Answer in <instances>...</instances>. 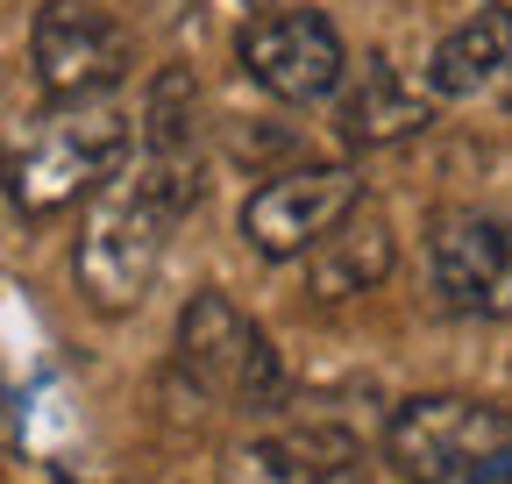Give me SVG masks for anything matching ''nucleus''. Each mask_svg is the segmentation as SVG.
Masks as SVG:
<instances>
[{
    "label": "nucleus",
    "mask_w": 512,
    "mask_h": 484,
    "mask_svg": "<svg viewBox=\"0 0 512 484\" xmlns=\"http://www.w3.org/2000/svg\"><path fill=\"white\" fill-rule=\"evenodd\" d=\"M29 57L43 93L64 107V100H107L136 65V43L93 0H43L29 22Z\"/></svg>",
    "instance_id": "0eeeda50"
},
{
    "label": "nucleus",
    "mask_w": 512,
    "mask_h": 484,
    "mask_svg": "<svg viewBox=\"0 0 512 484\" xmlns=\"http://www.w3.org/2000/svg\"><path fill=\"white\" fill-rule=\"evenodd\" d=\"M434 121V100L392 65V57H363V72H356V86L342 93V107H335V129H342V143L349 150H384V143H406V136H420Z\"/></svg>",
    "instance_id": "ddd939ff"
},
{
    "label": "nucleus",
    "mask_w": 512,
    "mask_h": 484,
    "mask_svg": "<svg viewBox=\"0 0 512 484\" xmlns=\"http://www.w3.org/2000/svg\"><path fill=\"white\" fill-rule=\"evenodd\" d=\"M121 157H128V121L107 100H64L15 136V150L0 157V178H8V200L22 214H57L79 193H93Z\"/></svg>",
    "instance_id": "7ed1b4c3"
},
{
    "label": "nucleus",
    "mask_w": 512,
    "mask_h": 484,
    "mask_svg": "<svg viewBox=\"0 0 512 484\" xmlns=\"http://www.w3.org/2000/svg\"><path fill=\"white\" fill-rule=\"evenodd\" d=\"M427 285L463 321H512V221L441 207L427 221Z\"/></svg>",
    "instance_id": "423d86ee"
},
{
    "label": "nucleus",
    "mask_w": 512,
    "mask_h": 484,
    "mask_svg": "<svg viewBox=\"0 0 512 484\" xmlns=\"http://www.w3.org/2000/svg\"><path fill=\"white\" fill-rule=\"evenodd\" d=\"M384 463L406 484H512V413L463 392L406 399L384 420Z\"/></svg>",
    "instance_id": "f03ea898"
},
{
    "label": "nucleus",
    "mask_w": 512,
    "mask_h": 484,
    "mask_svg": "<svg viewBox=\"0 0 512 484\" xmlns=\"http://www.w3.org/2000/svg\"><path fill=\"white\" fill-rule=\"evenodd\" d=\"M370 456V428L349 399H306L285 428H264L221 456V484H349Z\"/></svg>",
    "instance_id": "39448f33"
},
{
    "label": "nucleus",
    "mask_w": 512,
    "mask_h": 484,
    "mask_svg": "<svg viewBox=\"0 0 512 484\" xmlns=\"http://www.w3.org/2000/svg\"><path fill=\"white\" fill-rule=\"evenodd\" d=\"M512 86V8L484 0L470 22H456L427 57V100H484Z\"/></svg>",
    "instance_id": "f8f14e48"
},
{
    "label": "nucleus",
    "mask_w": 512,
    "mask_h": 484,
    "mask_svg": "<svg viewBox=\"0 0 512 484\" xmlns=\"http://www.w3.org/2000/svg\"><path fill=\"white\" fill-rule=\"evenodd\" d=\"M392 257H399L392 221H384L370 200H356V207H349V214L306 250V285H313L320 307H342V299L377 292L384 278H392Z\"/></svg>",
    "instance_id": "9b49d317"
},
{
    "label": "nucleus",
    "mask_w": 512,
    "mask_h": 484,
    "mask_svg": "<svg viewBox=\"0 0 512 484\" xmlns=\"http://www.w3.org/2000/svg\"><path fill=\"white\" fill-rule=\"evenodd\" d=\"M363 200V178L349 164H292L278 178H264L249 200H242V242L271 264H299L320 235H328L349 207Z\"/></svg>",
    "instance_id": "6e6552de"
},
{
    "label": "nucleus",
    "mask_w": 512,
    "mask_h": 484,
    "mask_svg": "<svg viewBox=\"0 0 512 484\" xmlns=\"http://www.w3.org/2000/svg\"><path fill=\"white\" fill-rule=\"evenodd\" d=\"M185 214L150 186L136 164H114L93 200H86V221H79V250H72V278L79 292L93 299L100 314H136L157 271H164V250H171V228Z\"/></svg>",
    "instance_id": "f257e3e1"
},
{
    "label": "nucleus",
    "mask_w": 512,
    "mask_h": 484,
    "mask_svg": "<svg viewBox=\"0 0 512 484\" xmlns=\"http://www.w3.org/2000/svg\"><path fill=\"white\" fill-rule=\"evenodd\" d=\"M178 378L214 406H271L285 385L264 321L228 292H192L178 307Z\"/></svg>",
    "instance_id": "20e7f679"
},
{
    "label": "nucleus",
    "mask_w": 512,
    "mask_h": 484,
    "mask_svg": "<svg viewBox=\"0 0 512 484\" xmlns=\"http://www.w3.org/2000/svg\"><path fill=\"white\" fill-rule=\"evenodd\" d=\"M128 164H136L150 186L192 214L207 193V114H200V79L192 65H164L143 93V121L128 136Z\"/></svg>",
    "instance_id": "1a4fd4ad"
},
{
    "label": "nucleus",
    "mask_w": 512,
    "mask_h": 484,
    "mask_svg": "<svg viewBox=\"0 0 512 484\" xmlns=\"http://www.w3.org/2000/svg\"><path fill=\"white\" fill-rule=\"evenodd\" d=\"M235 57H242L249 86H264L285 107H313V100L342 93V79H349V50L320 8H285V15L249 22Z\"/></svg>",
    "instance_id": "9d476101"
}]
</instances>
